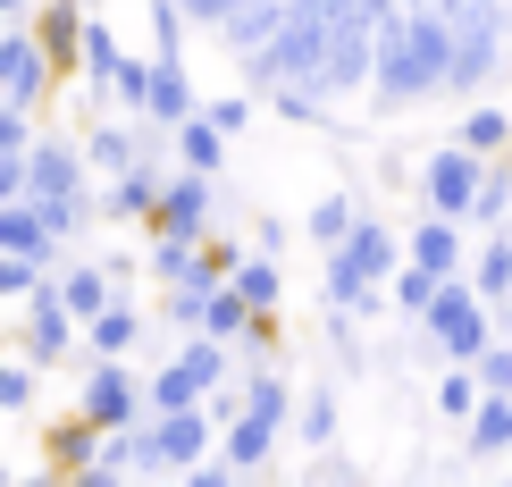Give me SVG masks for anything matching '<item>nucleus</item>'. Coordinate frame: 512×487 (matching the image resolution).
<instances>
[{
    "label": "nucleus",
    "instance_id": "nucleus-22",
    "mask_svg": "<svg viewBox=\"0 0 512 487\" xmlns=\"http://www.w3.org/2000/svg\"><path fill=\"white\" fill-rule=\"evenodd\" d=\"M462 446H471L479 462L512 454V387H479V412L462 420Z\"/></svg>",
    "mask_w": 512,
    "mask_h": 487
},
{
    "label": "nucleus",
    "instance_id": "nucleus-55",
    "mask_svg": "<svg viewBox=\"0 0 512 487\" xmlns=\"http://www.w3.org/2000/svg\"><path fill=\"white\" fill-rule=\"evenodd\" d=\"M84 9H101V0H84Z\"/></svg>",
    "mask_w": 512,
    "mask_h": 487
},
{
    "label": "nucleus",
    "instance_id": "nucleus-5",
    "mask_svg": "<svg viewBox=\"0 0 512 487\" xmlns=\"http://www.w3.org/2000/svg\"><path fill=\"white\" fill-rule=\"evenodd\" d=\"M160 126H143V160L135 168H118V177H101L93 185V194H101V227H152V202H160V185H168V168H177V160H168L160 152Z\"/></svg>",
    "mask_w": 512,
    "mask_h": 487
},
{
    "label": "nucleus",
    "instance_id": "nucleus-12",
    "mask_svg": "<svg viewBox=\"0 0 512 487\" xmlns=\"http://www.w3.org/2000/svg\"><path fill=\"white\" fill-rule=\"evenodd\" d=\"M403 261L437 269V278H462V261H471V227L445 219V210H420V219L403 227Z\"/></svg>",
    "mask_w": 512,
    "mask_h": 487
},
{
    "label": "nucleus",
    "instance_id": "nucleus-54",
    "mask_svg": "<svg viewBox=\"0 0 512 487\" xmlns=\"http://www.w3.org/2000/svg\"><path fill=\"white\" fill-rule=\"evenodd\" d=\"M0 487H9V462H0Z\"/></svg>",
    "mask_w": 512,
    "mask_h": 487
},
{
    "label": "nucleus",
    "instance_id": "nucleus-14",
    "mask_svg": "<svg viewBox=\"0 0 512 487\" xmlns=\"http://www.w3.org/2000/svg\"><path fill=\"white\" fill-rule=\"evenodd\" d=\"M512 51V34H454V59H445V101H479L487 84H496Z\"/></svg>",
    "mask_w": 512,
    "mask_h": 487
},
{
    "label": "nucleus",
    "instance_id": "nucleus-6",
    "mask_svg": "<svg viewBox=\"0 0 512 487\" xmlns=\"http://www.w3.org/2000/svg\"><path fill=\"white\" fill-rule=\"evenodd\" d=\"M143 446H152V479H185L210 446H219V420H210V404L143 412Z\"/></svg>",
    "mask_w": 512,
    "mask_h": 487
},
{
    "label": "nucleus",
    "instance_id": "nucleus-37",
    "mask_svg": "<svg viewBox=\"0 0 512 487\" xmlns=\"http://www.w3.org/2000/svg\"><path fill=\"white\" fill-rule=\"evenodd\" d=\"M51 286V261H34V252H0V303H26V294Z\"/></svg>",
    "mask_w": 512,
    "mask_h": 487
},
{
    "label": "nucleus",
    "instance_id": "nucleus-18",
    "mask_svg": "<svg viewBox=\"0 0 512 487\" xmlns=\"http://www.w3.org/2000/svg\"><path fill=\"white\" fill-rule=\"evenodd\" d=\"M135 160H143V118H126V110L101 118L93 110V126H84V168H93V185L118 177V168H135Z\"/></svg>",
    "mask_w": 512,
    "mask_h": 487
},
{
    "label": "nucleus",
    "instance_id": "nucleus-1",
    "mask_svg": "<svg viewBox=\"0 0 512 487\" xmlns=\"http://www.w3.org/2000/svg\"><path fill=\"white\" fill-rule=\"evenodd\" d=\"M445 59H454V26H445V9H403L395 26H378L370 101L387 118L420 110V101H445Z\"/></svg>",
    "mask_w": 512,
    "mask_h": 487
},
{
    "label": "nucleus",
    "instance_id": "nucleus-30",
    "mask_svg": "<svg viewBox=\"0 0 512 487\" xmlns=\"http://www.w3.org/2000/svg\"><path fill=\"white\" fill-rule=\"evenodd\" d=\"M471 227H512V152H496L479 168V202H471Z\"/></svg>",
    "mask_w": 512,
    "mask_h": 487
},
{
    "label": "nucleus",
    "instance_id": "nucleus-34",
    "mask_svg": "<svg viewBox=\"0 0 512 487\" xmlns=\"http://www.w3.org/2000/svg\"><path fill=\"white\" fill-rule=\"evenodd\" d=\"M328 353H336V370H345V378H361V370H370V345H361V311L328 303Z\"/></svg>",
    "mask_w": 512,
    "mask_h": 487
},
{
    "label": "nucleus",
    "instance_id": "nucleus-19",
    "mask_svg": "<svg viewBox=\"0 0 512 487\" xmlns=\"http://www.w3.org/2000/svg\"><path fill=\"white\" fill-rule=\"evenodd\" d=\"M0 252H34V261L59 269V252H68V244L51 236V219H42L34 194H9V202H0Z\"/></svg>",
    "mask_w": 512,
    "mask_h": 487
},
{
    "label": "nucleus",
    "instance_id": "nucleus-44",
    "mask_svg": "<svg viewBox=\"0 0 512 487\" xmlns=\"http://www.w3.org/2000/svg\"><path fill=\"white\" fill-rule=\"evenodd\" d=\"M185 479H194V487H236V462H227L219 446H210V454H202V462H194Z\"/></svg>",
    "mask_w": 512,
    "mask_h": 487
},
{
    "label": "nucleus",
    "instance_id": "nucleus-9",
    "mask_svg": "<svg viewBox=\"0 0 512 487\" xmlns=\"http://www.w3.org/2000/svg\"><path fill=\"white\" fill-rule=\"evenodd\" d=\"M479 152L471 143H437V152H420L412 168V185H420V210H445V219H462L471 227V202H479Z\"/></svg>",
    "mask_w": 512,
    "mask_h": 487
},
{
    "label": "nucleus",
    "instance_id": "nucleus-24",
    "mask_svg": "<svg viewBox=\"0 0 512 487\" xmlns=\"http://www.w3.org/2000/svg\"><path fill=\"white\" fill-rule=\"evenodd\" d=\"M51 286H59V303H68L76 320H93V311L110 303V294H126V286H118L101 261H68V269H51Z\"/></svg>",
    "mask_w": 512,
    "mask_h": 487
},
{
    "label": "nucleus",
    "instance_id": "nucleus-17",
    "mask_svg": "<svg viewBox=\"0 0 512 487\" xmlns=\"http://www.w3.org/2000/svg\"><path fill=\"white\" fill-rule=\"evenodd\" d=\"M84 17H93L84 0H34V17H26L34 42L51 51V68H59V76H76V59H84Z\"/></svg>",
    "mask_w": 512,
    "mask_h": 487
},
{
    "label": "nucleus",
    "instance_id": "nucleus-8",
    "mask_svg": "<svg viewBox=\"0 0 512 487\" xmlns=\"http://www.w3.org/2000/svg\"><path fill=\"white\" fill-rule=\"evenodd\" d=\"M59 84H68V76L51 68V51L34 42V26H26V17H0V101H17V110H42Z\"/></svg>",
    "mask_w": 512,
    "mask_h": 487
},
{
    "label": "nucleus",
    "instance_id": "nucleus-32",
    "mask_svg": "<svg viewBox=\"0 0 512 487\" xmlns=\"http://www.w3.org/2000/svg\"><path fill=\"white\" fill-rule=\"evenodd\" d=\"M437 286H445L437 269H420V261H395V278H387V303L403 311V320H420V311L437 303Z\"/></svg>",
    "mask_w": 512,
    "mask_h": 487
},
{
    "label": "nucleus",
    "instance_id": "nucleus-48",
    "mask_svg": "<svg viewBox=\"0 0 512 487\" xmlns=\"http://www.w3.org/2000/svg\"><path fill=\"white\" fill-rule=\"evenodd\" d=\"M26 194V152H0V202Z\"/></svg>",
    "mask_w": 512,
    "mask_h": 487
},
{
    "label": "nucleus",
    "instance_id": "nucleus-2",
    "mask_svg": "<svg viewBox=\"0 0 512 487\" xmlns=\"http://www.w3.org/2000/svg\"><path fill=\"white\" fill-rule=\"evenodd\" d=\"M395 261H403V236L387 219H361L345 227V236L328 244V269H319V294L328 303H345V311H387V278H395Z\"/></svg>",
    "mask_w": 512,
    "mask_h": 487
},
{
    "label": "nucleus",
    "instance_id": "nucleus-11",
    "mask_svg": "<svg viewBox=\"0 0 512 487\" xmlns=\"http://www.w3.org/2000/svg\"><path fill=\"white\" fill-rule=\"evenodd\" d=\"M26 194H34V202H84V194H93L84 143H68V135H34V152H26Z\"/></svg>",
    "mask_w": 512,
    "mask_h": 487
},
{
    "label": "nucleus",
    "instance_id": "nucleus-46",
    "mask_svg": "<svg viewBox=\"0 0 512 487\" xmlns=\"http://www.w3.org/2000/svg\"><path fill=\"white\" fill-rule=\"evenodd\" d=\"M286 244H294L286 219H252V252H277V261H286Z\"/></svg>",
    "mask_w": 512,
    "mask_h": 487
},
{
    "label": "nucleus",
    "instance_id": "nucleus-21",
    "mask_svg": "<svg viewBox=\"0 0 512 487\" xmlns=\"http://www.w3.org/2000/svg\"><path fill=\"white\" fill-rule=\"evenodd\" d=\"M462 278H471L487 303H512V227H479L471 261H462Z\"/></svg>",
    "mask_w": 512,
    "mask_h": 487
},
{
    "label": "nucleus",
    "instance_id": "nucleus-27",
    "mask_svg": "<svg viewBox=\"0 0 512 487\" xmlns=\"http://www.w3.org/2000/svg\"><path fill=\"white\" fill-rule=\"evenodd\" d=\"M294 437H303V446H336V437H345L336 387H303V395H294Z\"/></svg>",
    "mask_w": 512,
    "mask_h": 487
},
{
    "label": "nucleus",
    "instance_id": "nucleus-20",
    "mask_svg": "<svg viewBox=\"0 0 512 487\" xmlns=\"http://www.w3.org/2000/svg\"><path fill=\"white\" fill-rule=\"evenodd\" d=\"M227 152H236V135H219V126H210L202 110L168 126V160H177V168H202V177H219V168H227Z\"/></svg>",
    "mask_w": 512,
    "mask_h": 487
},
{
    "label": "nucleus",
    "instance_id": "nucleus-31",
    "mask_svg": "<svg viewBox=\"0 0 512 487\" xmlns=\"http://www.w3.org/2000/svg\"><path fill=\"white\" fill-rule=\"evenodd\" d=\"M244 328H252V303L219 278V286L202 294V336H219V345H244Z\"/></svg>",
    "mask_w": 512,
    "mask_h": 487
},
{
    "label": "nucleus",
    "instance_id": "nucleus-26",
    "mask_svg": "<svg viewBox=\"0 0 512 487\" xmlns=\"http://www.w3.org/2000/svg\"><path fill=\"white\" fill-rule=\"evenodd\" d=\"M277 26H286V0H244V9L227 17V26H210V34L227 42V59H244V51H261Z\"/></svg>",
    "mask_w": 512,
    "mask_h": 487
},
{
    "label": "nucleus",
    "instance_id": "nucleus-52",
    "mask_svg": "<svg viewBox=\"0 0 512 487\" xmlns=\"http://www.w3.org/2000/svg\"><path fill=\"white\" fill-rule=\"evenodd\" d=\"M496 336H512V303H496Z\"/></svg>",
    "mask_w": 512,
    "mask_h": 487
},
{
    "label": "nucleus",
    "instance_id": "nucleus-15",
    "mask_svg": "<svg viewBox=\"0 0 512 487\" xmlns=\"http://www.w3.org/2000/svg\"><path fill=\"white\" fill-rule=\"evenodd\" d=\"M202 110V93H194V76H185V59H168V51H152V76H143V126H177V118H194Z\"/></svg>",
    "mask_w": 512,
    "mask_h": 487
},
{
    "label": "nucleus",
    "instance_id": "nucleus-49",
    "mask_svg": "<svg viewBox=\"0 0 512 487\" xmlns=\"http://www.w3.org/2000/svg\"><path fill=\"white\" fill-rule=\"evenodd\" d=\"M101 269H110L118 286H135V278H143V252H101Z\"/></svg>",
    "mask_w": 512,
    "mask_h": 487
},
{
    "label": "nucleus",
    "instance_id": "nucleus-13",
    "mask_svg": "<svg viewBox=\"0 0 512 487\" xmlns=\"http://www.w3.org/2000/svg\"><path fill=\"white\" fill-rule=\"evenodd\" d=\"M277 437H286V420H269V412H227L219 420V454L236 462V479H261L269 462H277Z\"/></svg>",
    "mask_w": 512,
    "mask_h": 487
},
{
    "label": "nucleus",
    "instance_id": "nucleus-50",
    "mask_svg": "<svg viewBox=\"0 0 512 487\" xmlns=\"http://www.w3.org/2000/svg\"><path fill=\"white\" fill-rule=\"evenodd\" d=\"M286 9H294V17H311V26H319V34H328V17H336V9H345V0H286Z\"/></svg>",
    "mask_w": 512,
    "mask_h": 487
},
{
    "label": "nucleus",
    "instance_id": "nucleus-25",
    "mask_svg": "<svg viewBox=\"0 0 512 487\" xmlns=\"http://www.w3.org/2000/svg\"><path fill=\"white\" fill-rule=\"evenodd\" d=\"M454 143H471L479 160H496V152H512V110L504 101H462V126H454Z\"/></svg>",
    "mask_w": 512,
    "mask_h": 487
},
{
    "label": "nucleus",
    "instance_id": "nucleus-40",
    "mask_svg": "<svg viewBox=\"0 0 512 487\" xmlns=\"http://www.w3.org/2000/svg\"><path fill=\"white\" fill-rule=\"evenodd\" d=\"M202 118L219 126V135H244V126H252V93H210V101H202Z\"/></svg>",
    "mask_w": 512,
    "mask_h": 487
},
{
    "label": "nucleus",
    "instance_id": "nucleus-42",
    "mask_svg": "<svg viewBox=\"0 0 512 487\" xmlns=\"http://www.w3.org/2000/svg\"><path fill=\"white\" fill-rule=\"evenodd\" d=\"M34 110H17V101H0V152H34Z\"/></svg>",
    "mask_w": 512,
    "mask_h": 487
},
{
    "label": "nucleus",
    "instance_id": "nucleus-45",
    "mask_svg": "<svg viewBox=\"0 0 512 487\" xmlns=\"http://www.w3.org/2000/svg\"><path fill=\"white\" fill-rule=\"evenodd\" d=\"M177 9H185V26H227L244 0H177Z\"/></svg>",
    "mask_w": 512,
    "mask_h": 487
},
{
    "label": "nucleus",
    "instance_id": "nucleus-3",
    "mask_svg": "<svg viewBox=\"0 0 512 487\" xmlns=\"http://www.w3.org/2000/svg\"><path fill=\"white\" fill-rule=\"evenodd\" d=\"M412 328H420V345H429L437 362H479V353L496 345V303H487L471 278H445L437 303L420 311Z\"/></svg>",
    "mask_w": 512,
    "mask_h": 487
},
{
    "label": "nucleus",
    "instance_id": "nucleus-39",
    "mask_svg": "<svg viewBox=\"0 0 512 487\" xmlns=\"http://www.w3.org/2000/svg\"><path fill=\"white\" fill-rule=\"evenodd\" d=\"M210 286H219V278H185V286H160V320L194 336V328H202V294H210Z\"/></svg>",
    "mask_w": 512,
    "mask_h": 487
},
{
    "label": "nucleus",
    "instance_id": "nucleus-4",
    "mask_svg": "<svg viewBox=\"0 0 512 487\" xmlns=\"http://www.w3.org/2000/svg\"><path fill=\"white\" fill-rule=\"evenodd\" d=\"M76 412L93 420V429H135L143 412V370L135 362H118V353H84L76 362Z\"/></svg>",
    "mask_w": 512,
    "mask_h": 487
},
{
    "label": "nucleus",
    "instance_id": "nucleus-33",
    "mask_svg": "<svg viewBox=\"0 0 512 487\" xmlns=\"http://www.w3.org/2000/svg\"><path fill=\"white\" fill-rule=\"evenodd\" d=\"M437 412L454 420V429L479 412V370H471V362H437Z\"/></svg>",
    "mask_w": 512,
    "mask_h": 487
},
{
    "label": "nucleus",
    "instance_id": "nucleus-16",
    "mask_svg": "<svg viewBox=\"0 0 512 487\" xmlns=\"http://www.w3.org/2000/svg\"><path fill=\"white\" fill-rule=\"evenodd\" d=\"M143 336H152V311H143L135 294H110V303L84 320V353H118V362H135Z\"/></svg>",
    "mask_w": 512,
    "mask_h": 487
},
{
    "label": "nucleus",
    "instance_id": "nucleus-29",
    "mask_svg": "<svg viewBox=\"0 0 512 487\" xmlns=\"http://www.w3.org/2000/svg\"><path fill=\"white\" fill-rule=\"evenodd\" d=\"M93 446H101V429L84 412H68V420H51V437H42V454H51V471H84V462H93Z\"/></svg>",
    "mask_w": 512,
    "mask_h": 487
},
{
    "label": "nucleus",
    "instance_id": "nucleus-10",
    "mask_svg": "<svg viewBox=\"0 0 512 487\" xmlns=\"http://www.w3.org/2000/svg\"><path fill=\"white\" fill-rule=\"evenodd\" d=\"M210 227H219V177H202V168H168V185H160L152 227H143V236H185V244H202Z\"/></svg>",
    "mask_w": 512,
    "mask_h": 487
},
{
    "label": "nucleus",
    "instance_id": "nucleus-28",
    "mask_svg": "<svg viewBox=\"0 0 512 487\" xmlns=\"http://www.w3.org/2000/svg\"><path fill=\"white\" fill-rule=\"evenodd\" d=\"M227 286H236L252 311H277V303H286V269H277V252H244V261L227 269Z\"/></svg>",
    "mask_w": 512,
    "mask_h": 487
},
{
    "label": "nucleus",
    "instance_id": "nucleus-51",
    "mask_svg": "<svg viewBox=\"0 0 512 487\" xmlns=\"http://www.w3.org/2000/svg\"><path fill=\"white\" fill-rule=\"evenodd\" d=\"M361 17H370V26H395V17H403V0H361Z\"/></svg>",
    "mask_w": 512,
    "mask_h": 487
},
{
    "label": "nucleus",
    "instance_id": "nucleus-35",
    "mask_svg": "<svg viewBox=\"0 0 512 487\" xmlns=\"http://www.w3.org/2000/svg\"><path fill=\"white\" fill-rule=\"evenodd\" d=\"M454 34H512V0H437Z\"/></svg>",
    "mask_w": 512,
    "mask_h": 487
},
{
    "label": "nucleus",
    "instance_id": "nucleus-23",
    "mask_svg": "<svg viewBox=\"0 0 512 487\" xmlns=\"http://www.w3.org/2000/svg\"><path fill=\"white\" fill-rule=\"evenodd\" d=\"M143 278L152 286H185V278H219V269H210L202 244H185V236H143Z\"/></svg>",
    "mask_w": 512,
    "mask_h": 487
},
{
    "label": "nucleus",
    "instance_id": "nucleus-36",
    "mask_svg": "<svg viewBox=\"0 0 512 487\" xmlns=\"http://www.w3.org/2000/svg\"><path fill=\"white\" fill-rule=\"evenodd\" d=\"M353 219H361V202H353V194H319V202L303 210V236H311L319 252H328V244H336V236H345V227H353Z\"/></svg>",
    "mask_w": 512,
    "mask_h": 487
},
{
    "label": "nucleus",
    "instance_id": "nucleus-38",
    "mask_svg": "<svg viewBox=\"0 0 512 487\" xmlns=\"http://www.w3.org/2000/svg\"><path fill=\"white\" fill-rule=\"evenodd\" d=\"M34 395H42V370L26 362V353H9V362H0V412H34Z\"/></svg>",
    "mask_w": 512,
    "mask_h": 487
},
{
    "label": "nucleus",
    "instance_id": "nucleus-41",
    "mask_svg": "<svg viewBox=\"0 0 512 487\" xmlns=\"http://www.w3.org/2000/svg\"><path fill=\"white\" fill-rule=\"evenodd\" d=\"M152 51L185 59V9H177V0H152Z\"/></svg>",
    "mask_w": 512,
    "mask_h": 487
},
{
    "label": "nucleus",
    "instance_id": "nucleus-7",
    "mask_svg": "<svg viewBox=\"0 0 512 487\" xmlns=\"http://www.w3.org/2000/svg\"><path fill=\"white\" fill-rule=\"evenodd\" d=\"M17 311H26V320H17V353H26L34 370H68V362H84V320L59 303V286L26 294Z\"/></svg>",
    "mask_w": 512,
    "mask_h": 487
},
{
    "label": "nucleus",
    "instance_id": "nucleus-43",
    "mask_svg": "<svg viewBox=\"0 0 512 487\" xmlns=\"http://www.w3.org/2000/svg\"><path fill=\"white\" fill-rule=\"evenodd\" d=\"M471 370H479V387H512V336H496V345H487Z\"/></svg>",
    "mask_w": 512,
    "mask_h": 487
},
{
    "label": "nucleus",
    "instance_id": "nucleus-47",
    "mask_svg": "<svg viewBox=\"0 0 512 487\" xmlns=\"http://www.w3.org/2000/svg\"><path fill=\"white\" fill-rule=\"evenodd\" d=\"M311 479H361V462H353V454H336V446H319V462H311Z\"/></svg>",
    "mask_w": 512,
    "mask_h": 487
},
{
    "label": "nucleus",
    "instance_id": "nucleus-53",
    "mask_svg": "<svg viewBox=\"0 0 512 487\" xmlns=\"http://www.w3.org/2000/svg\"><path fill=\"white\" fill-rule=\"evenodd\" d=\"M403 9H437V0H403Z\"/></svg>",
    "mask_w": 512,
    "mask_h": 487
}]
</instances>
